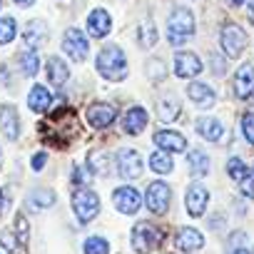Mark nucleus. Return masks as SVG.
Masks as SVG:
<instances>
[{
    "label": "nucleus",
    "instance_id": "nucleus-13",
    "mask_svg": "<svg viewBox=\"0 0 254 254\" xmlns=\"http://www.w3.org/2000/svg\"><path fill=\"white\" fill-rule=\"evenodd\" d=\"M175 72H177V77H197L202 72V60L194 53H177Z\"/></svg>",
    "mask_w": 254,
    "mask_h": 254
},
{
    "label": "nucleus",
    "instance_id": "nucleus-24",
    "mask_svg": "<svg viewBox=\"0 0 254 254\" xmlns=\"http://www.w3.org/2000/svg\"><path fill=\"white\" fill-rule=\"evenodd\" d=\"M50 102H53V97H50L48 87H43V85H35L28 95V105H30L33 112H45L50 107Z\"/></svg>",
    "mask_w": 254,
    "mask_h": 254
},
{
    "label": "nucleus",
    "instance_id": "nucleus-28",
    "mask_svg": "<svg viewBox=\"0 0 254 254\" xmlns=\"http://www.w3.org/2000/svg\"><path fill=\"white\" fill-rule=\"evenodd\" d=\"M53 204H55V192L53 190H35V192H30V207L45 209V207H53Z\"/></svg>",
    "mask_w": 254,
    "mask_h": 254
},
{
    "label": "nucleus",
    "instance_id": "nucleus-30",
    "mask_svg": "<svg viewBox=\"0 0 254 254\" xmlns=\"http://www.w3.org/2000/svg\"><path fill=\"white\" fill-rule=\"evenodd\" d=\"M150 167H152L157 175H167V172H172L175 162L170 160V155H167V152H155V155L150 157Z\"/></svg>",
    "mask_w": 254,
    "mask_h": 254
},
{
    "label": "nucleus",
    "instance_id": "nucleus-35",
    "mask_svg": "<svg viewBox=\"0 0 254 254\" xmlns=\"http://www.w3.org/2000/svg\"><path fill=\"white\" fill-rule=\"evenodd\" d=\"M15 232H18V239H20V247L28 244V219L23 214L15 217Z\"/></svg>",
    "mask_w": 254,
    "mask_h": 254
},
{
    "label": "nucleus",
    "instance_id": "nucleus-36",
    "mask_svg": "<svg viewBox=\"0 0 254 254\" xmlns=\"http://www.w3.org/2000/svg\"><path fill=\"white\" fill-rule=\"evenodd\" d=\"M242 127H244V135H247V140L254 145V112H247V115H244Z\"/></svg>",
    "mask_w": 254,
    "mask_h": 254
},
{
    "label": "nucleus",
    "instance_id": "nucleus-5",
    "mask_svg": "<svg viewBox=\"0 0 254 254\" xmlns=\"http://www.w3.org/2000/svg\"><path fill=\"white\" fill-rule=\"evenodd\" d=\"M160 242H162V232H160L157 227H152L150 222L135 224V229H132V247H135V252L147 254V252H152Z\"/></svg>",
    "mask_w": 254,
    "mask_h": 254
},
{
    "label": "nucleus",
    "instance_id": "nucleus-29",
    "mask_svg": "<svg viewBox=\"0 0 254 254\" xmlns=\"http://www.w3.org/2000/svg\"><path fill=\"white\" fill-rule=\"evenodd\" d=\"M15 33H18V23L15 18H0V45H8L15 40Z\"/></svg>",
    "mask_w": 254,
    "mask_h": 254
},
{
    "label": "nucleus",
    "instance_id": "nucleus-1",
    "mask_svg": "<svg viewBox=\"0 0 254 254\" xmlns=\"http://www.w3.org/2000/svg\"><path fill=\"white\" fill-rule=\"evenodd\" d=\"M40 135H43V142H48V145L67 147L80 135V125H77L75 110L72 107H60L58 112H53L48 120L40 122Z\"/></svg>",
    "mask_w": 254,
    "mask_h": 254
},
{
    "label": "nucleus",
    "instance_id": "nucleus-15",
    "mask_svg": "<svg viewBox=\"0 0 254 254\" xmlns=\"http://www.w3.org/2000/svg\"><path fill=\"white\" fill-rule=\"evenodd\" d=\"M152 140L165 152H185L187 150V140L180 132H172V130H160V132H155Z\"/></svg>",
    "mask_w": 254,
    "mask_h": 254
},
{
    "label": "nucleus",
    "instance_id": "nucleus-9",
    "mask_svg": "<svg viewBox=\"0 0 254 254\" xmlns=\"http://www.w3.org/2000/svg\"><path fill=\"white\" fill-rule=\"evenodd\" d=\"M117 117V110L107 102H92L87 107V122L92 127H97V130H105V127H110Z\"/></svg>",
    "mask_w": 254,
    "mask_h": 254
},
{
    "label": "nucleus",
    "instance_id": "nucleus-37",
    "mask_svg": "<svg viewBox=\"0 0 254 254\" xmlns=\"http://www.w3.org/2000/svg\"><path fill=\"white\" fill-rule=\"evenodd\" d=\"M239 190L244 192V197H249V199H254V180H252V177H247V180H242V182H239Z\"/></svg>",
    "mask_w": 254,
    "mask_h": 254
},
{
    "label": "nucleus",
    "instance_id": "nucleus-19",
    "mask_svg": "<svg viewBox=\"0 0 254 254\" xmlns=\"http://www.w3.org/2000/svg\"><path fill=\"white\" fill-rule=\"evenodd\" d=\"M187 92H190V97H192V102L197 105V107H202V110H207V107H212L214 105V90L209 87V85H204V82H192L190 87H187Z\"/></svg>",
    "mask_w": 254,
    "mask_h": 254
},
{
    "label": "nucleus",
    "instance_id": "nucleus-10",
    "mask_svg": "<svg viewBox=\"0 0 254 254\" xmlns=\"http://www.w3.org/2000/svg\"><path fill=\"white\" fill-rule=\"evenodd\" d=\"M117 170L125 180H135L142 175V157L135 150H122L117 155Z\"/></svg>",
    "mask_w": 254,
    "mask_h": 254
},
{
    "label": "nucleus",
    "instance_id": "nucleus-45",
    "mask_svg": "<svg viewBox=\"0 0 254 254\" xmlns=\"http://www.w3.org/2000/svg\"><path fill=\"white\" fill-rule=\"evenodd\" d=\"M0 5H3V0H0Z\"/></svg>",
    "mask_w": 254,
    "mask_h": 254
},
{
    "label": "nucleus",
    "instance_id": "nucleus-23",
    "mask_svg": "<svg viewBox=\"0 0 254 254\" xmlns=\"http://www.w3.org/2000/svg\"><path fill=\"white\" fill-rule=\"evenodd\" d=\"M67 77H70L67 65H65L60 58H50V60H48V80H50L55 87H63V85L67 82Z\"/></svg>",
    "mask_w": 254,
    "mask_h": 254
},
{
    "label": "nucleus",
    "instance_id": "nucleus-34",
    "mask_svg": "<svg viewBox=\"0 0 254 254\" xmlns=\"http://www.w3.org/2000/svg\"><path fill=\"white\" fill-rule=\"evenodd\" d=\"M0 244H3L8 252H13V254L20 252V244L15 242V237H13L10 232H5V229H0Z\"/></svg>",
    "mask_w": 254,
    "mask_h": 254
},
{
    "label": "nucleus",
    "instance_id": "nucleus-7",
    "mask_svg": "<svg viewBox=\"0 0 254 254\" xmlns=\"http://www.w3.org/2000/svg\"><path fill=\"white\" fill-rule=\"evenodd\" d=\"M222 48H224V53H227L229 58L242 55V50L247 48V33H244L239 25L227 23V25L222 28Z\"/></svg>",
    "mask_w": 254,
    "mask_h": 254
},
{
    "label": "nucleus",
    "instance_id": "nucleus-41",
    "mask_svg": "<svg viewBox=\"0 0 254 254\" xmlns=\"http://www.w3.org/2000/svg\"><path fill=\"white\" fill-rule=\"evenodd\" d=\"M3 207H5V197H3V190H0V212H3Z\"/></svg>",
    "mask_w": 254,
    "mask_h": 254
},
{
    "label": "nucleus",
    "instance_id": "nucleus-22",
    "mask_svg": "<svg viewBox=\"0 0 254 254\" xmlns=\"http://www.w3.org/2000/svg\"><path fill=\"white\" fill-rule=\"evenodd\" d=\"M45 40H48V28H45V23H40V20L28 23V28H25V45H28L30 50H35V48H40Z\"/></svg>",
    "mask_w": 254,
    "mask_h": 254
},
{
    "label": "nucleus",
    "instance_id": "nucleus-33",
    "mask_svg": "<svg viewBox=\"0 0 254 254\" xmlns=\"http://www.w3.org/2000/svg\"><path fill=\"white\" fill-rule=\"evenodd\" d=\"M227 172H229V177H232V180H237V182H242V180H247V177H249V172H247V167H244V162H242L239 157H232V160H229Z\"/></svg>",
    "mask_w": 254,
    "mask_h": 254
},
{
    "label": "nucleus",
    "instance_id": "nucleus-20",
    "mask_svg": "<svg viewBox=\"0 0 254 254\" xmlns=\"http://www.w3.org/2000/svg\"><path fill=\"white\" fill-rule=\"evenodd\" d=\"M197 132H199L204 140L217 142V140L222 137V132H224V127H222V122H219L217 117H199V120H197Z\"/></svg>",
    "mask_w": 254,
    "mask_h": 254
},
{
    "label": "nucleus",
    "instance_id": "nucleus-25",
    "mask_svg": "<svg viewBox=\"0 0 254 254\" xmlns=\"http://www.w3.org/2000/svg\"><path fill=\"white\" fill-rule=\"evenodd\" d=\"M18 63H20V70H23V75H28V77H35L38 75V67H40V58H38V50H23L20 55H18Z\"/></svg>",
    "mask_w": 254,
    "mask_h": 254
},
{
    "label": "nucleus",
    "instance_id": "nucleus-12",
    "mask_svg": "<svg viewBox=\"0 0 254 254\" xmlns=\"http://www.w3.org/2000/svg\"><path fill=\"white\" fill-rule=\"evenodd\" d=\"M234 92L239 100H249L254 92V63H244L237 70V80H234Z\"/></svg>",
    "mask_w": 254,
    "mask_h": 254
},
{
    "label": "nucleus",
    "instance_id": "nucleus-27",
    "mask_svg": "<svg viewBox=\"0 0 254 254\" xmlns=\"http://www.w3.org/2000/svg\"><path fill=\"white\" fill-rule=\"evenodd\" d=\"M137 40L142 48H152L157 43V28L152 25V20H142L137 28Z\"/></svg>",
    "mask_w": 254,
    "mask_h": 254
},
{
    "label": "nucleus",
    "instance_id": "nucleus-16",
    "mask_svg": "<svg viewBox=\"0 0 254 254\" xmlns=\"http://www.w3.org/2000/svg\"><path fill=\"white\" fill-rule=\"evenodd\" d=\"M207 199H209V194H207V190H204L199 182L190 185V190H187V212H190L192 217L204 214V209H207Z\"/></svg>",
    "mask_w": 254,
    "mask_h": 254
},
{
    "label": "nucleus",
    "instance_id": "nucleus-26",
    "mask_svg": "<svg viewBox=\"0 0 254 254\" xmlns=\"http://www.w3.org/2000/svg\"><path fill=\"white\" fill-rule=\"evenodd\" d=\"M177 115H180V100L167 97V100L157 102V117L162 122H172V120H177Z\"/></svg>",
    "mask_w": 254,
    "mask_h": 254
},
{
    "label": "nucleus",
    "instance_id": "nucleus-8",
    "mask_svg": "<svg viewBox=\"0 0 254 254\" xmlns=\"http://www.w3.org/2000/svg\"><path fill=\"white\" fill-rule=\"evenodd\" d=\"M112 202H115V207L122 214H135L142 207V197H140V192L135 187H120V190H115Z\"/></svg>",
    "mask_w": 254,
    "mask_h": 254
},
{
    "label": "nucleus",
    "instance_id": "nucleus-31",
    "mask_svg": "<svg viewBox=\"0 0 254 254\" xmlns=\"http://www.w3.org/2000/svg\"><path fill=\"white\" fill-rule=\"evenodd\" d=\"M190 167H192V172H197L199 177H204V175L209 172V160H207V155H204L202 150H192V152H190Z\"/></svg>",
    "mask_w": 254,
    "mask_h": 254
},
{
    "label": "nucleus",
    "instance_id": "nucleus-40",
    "mask_svg": "<svg viewBox=\"0 0 254 254\" xmlns=\"http://www.w3.org/2000/svg\"><path fill=\"white\" fill-rule=\"evenodd\" d=\"M15 3H18V5H33L35 0H15Z\"/></svg>",
    "mask_w": 254,
    "mask_h": 254
},
{
    "label": "nucleus",
    "instance_id": "nucleus-4",
    "mask_svg": "<svg viewBox=\"0 0 254 254\" xmlns=\"http://www.w3.org/2000/svg\"><path fill=\"white\" fill-rule=\"evenodd\" d=\"M72 209H75L77 219H80L82 224H87V222H92V219L97 217V212H100V197H97L92 190H77V192L72 194Z\"/></svg>",
    "mask_w": 254,
    "mask_h": 254
},
{
    "label": "nucleus",
    "instance_id": "nucleus-39",
    "mask_svg": "<svg viewBox=\"0 0 254 254\" xmlns=\"http://www.w3.org/2000/svg\"><path fill=\"white\" fill-rule=\"evenodd\" d=\"M249 18H252V23H254V0H249Z\"/></svg>",
    "mask_w": 254,
    "mask_h": 254
},
{
    "label": "nucleus",
    "instance_id": "nucleus-42",
    "mask_svg": "<svg viewBox=\"0 0 254 254\" xmlns=\"http://www.w3.org/2000/svg\"><path fill=\"white\" fill-rule=\"evenodd\" d=\"M229 3H232V5H242V3H244V0H229Z\"/></svg>",
    "mask_w": 254,
    "mask_h": 254
},
{
    "label": "nucleus",
    "instance_id": "nucleus-21",
    "mask_svg": "<svg viewBox=\"0 0 254 254\" xmlns=\"http://www.w3.org/2000/svg\"><path fill=\"white\" fill-rule=\"evenodd\" d=\"M147 127V112L142 107H132L130 112L125 115V132L130 135H140Z\"/></svg>",
    "mask_w": 254,
    "mask_h": 254
},
{
    "label": "nucleus",
    "instance_id": "nucleus-43",
    "mask_svg": "<svg viewBox=\"0 0 254 254\" xmlns=\"http://www.w3.org/2000/svg\"><path fill=\"white\" fill-rule=\"evenodd\" d=\"M237 254H252V252H249V249H239Z\"/></svg>",
    "mask_w": 254,
    "mask_h": 254
},
{
    "label": "nucleus",
    "instance_id": "nucleus-18",
    "mask_svg": "<svg viewBox=\"0 0 254 254\" xmlns=\"http://www.w3.org/2000/svg\"><path fill=\"white\" fill-rule=\"evenodd\" d=\"M110 28H112V20H110V15H107L102 8H97V10H92V13H90L87 30H90V35H92V38H105V35L110 33Z\"/></svg>",
    "mask_w": 254,
    "mask_h": 254
},
{
    "label": "nucleus",
    "instance_id": "nucleus-44",
    "mask_svg": "<svg viewBox=\"0 0 254 254\" xmlns=\"http://www.w3.org/2000/svg\"><path fill=\"white\" fill-rule=\"evenodd\" d=\"M0 170H3V152H0Z\"/></svg>",
    "mask_w": 254,
    "mask_h": 254
},
{
    "label": "nucleus",
    "instance_id": "nucleus-6",
    "mask_svg": "<svg viewBox=\"0 0 254 254\" xmlns=\"http://www.w3.org/2000/svg\"><path fill=\"white\" fill-rule=\"evenodd\" d=\"M63 50H65L75 63H82V60L87 58L90 45H87V38L82 35L80 28H67V30H65V35H63Z\"/></svg>",
    "mask_w": 254,
    "mask_h": 254
},
{
    "label": "nucleus",
    "instance_id": "nucleus-11",
    "mask_svg": "<svg viewBox=\"0 0 254 254\" xmlns=\"http://www.w3.org/2000/svg\"><path fill=\"white\" fill-rule=\"evenodd\" d=\"M147 207H150V212H155V214H165L167 212V207H170V187L165 185V182H152L150 187H147Z\"/></svg>",
    "mask_w": 254,
    "mask_h": 254
},
{
    "label": "nucleus",
    "instance_id": "nucleus-32",
    "mask_svg": "<svg viewBox=\"0 0 254 254\" xmlns=\"http://www.w3.org/2000/svg\"><path fill=\"white\" fill-rule=\"evenodd\" d=\"M85 254H110V244L102 237H90L85 242Z\"/></svg>",
    "mask_w": 254,
    "mask_h": 254
},
{
    "label": "nucleus",
    "instance_id": "nucleus-17",
    "mask_svg": "<svg viewBox=\"0 0 254 254\" xmlns=\"http://www.w3.org/2000/svg\"><path fill=\"white\" fill-rule=\"evenodd\" d=\"M202 244H204L202 232H197L192 227H182L175 237V247L182 249V252H197V249H202Z\"/></svg>",
    "mask_w": 254,
    "mask_h": 254
},
{
    "label": "nucleus",
    "instance_id": "nucleus-3",
    "mask_svg": "<svg viewBox=\"0 0 254 254\" xmlns=\"http://www.w3.org/2000/svg\"><path fill=\"white\" fill-rule=\"evenodd\" d=\"M197 25H194V15L187 10V8H177L172 10L170 15V23H167V38L172 45H185L192 40Z\"/></svg>",
    "mask_w": 254,
    "mask_h": 254
},
{
    "label": "nucleus",
    "instance_id": "nucleus-14",
    "mask_svg": "<svg viewBox=\"0 0 254 254\" xmlns=\"http://www.w3.org/2000/svg\"><path fill=\"white\" fill-rule=\"evenodd\" d=\"M0 130L8 140H18L20 135V120H18V110L13 105H3L0 107Z\"/></svg>",
    "mask_w": 254,
    "mask_h": 254
},
{
    "label": "nucleus",
    "instance_id": "nucleus-2",
    "mask_svg": "<svg viewBox=\"0 0 254 254\" xmlns=\"http://www.w3.org/2000/svg\"><path fill=\"white\" fill-rule=\"evenodd\" d=\"M97 72L105 77V80H125L127 75V60H125V53L117 48V45H107L100 50L97 55Z\"/></svg>",
    "mask_w": 254,
    "mask_h": 254
},
{
    "label": "nucleus",
    "instance_id": "nucleus-38",
    "mask_svg": "<svg viewBox=\"0 0 254 254\" xmlns=\"http://www.w3.org/2000/svg\"><path fill=\"white\" fill-rule=\"evenodd\" d=\"M45 160H48V157H45V152L35 155V157H33V170H43V167H45Z\"/></svg>",
    "mask_w": 254,
    "mask_h": 254
}]
</instances>
